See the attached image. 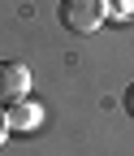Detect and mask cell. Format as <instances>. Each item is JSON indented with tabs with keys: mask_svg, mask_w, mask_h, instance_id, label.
I'll use <instances>...</instances> for the list:
<instances>
[{
	"mask_svg": "<svg viewBox=\"0 0 134 156\" xmlns=\"http://www.w3.org/2000/svg\"><path fill=\"white\" fill-rule=\"evenodd\" d=\"M61 26L74 30V35H95L104 22H108V0H61Z\"/></svg>",
	"mask_w": 134,
	"mask_h": 156,
	"instance_id": "6da1fadb",
	"label": "cell"
},
{
	"mask_svg": "<svg viewBox=\"0 0 134 156\" xmlns=\"http://www.w3.org/2000/svg\"><path fill=\"white\" fill-rule=\"evenodd\" d=\"M30 91V69L22 61H0V100H22Z\"/></svg>",
	"mask_w": 134,
	"mask_h": 156,
	"instance_id": "7a4b0ae2",
	"label": "cell"
},
{
	"mask_svg": "<svg viewBox=\"0 0 134 156\" xmlns=\"http://www.w3.org/2000/svg\"><path fill=\"white\" fill-rule=\"evenodd\" d=\"M5 113H9V130H30V126H39V108L26 104V100H13V108H5Z\"/></svg>",
	"mask_w": 134,
	"mask_h": 156,
	"instance_id": "3957f363",
	"label": "cell"
},
{
	"mask_svg": "<svg viewBox=\"0 0 134 156\" xmlns=\"http://www.w3.org/2000/svg\"><path fill=\"white\" fill-rule=\"evenodd\" d=\"M112 13L121 17V22H134V0H117V5H108Z\"/></svg>",
	"mask_w": 134,
	"mask_h": 156,
	"instance_id": "277c9868",
	"label": "cell"
},
{
	"mask_svg": "<svg viewBox=\"0 0 134 156\" xmlns=\"http://www.w3.org/2000/svg\"><path fill=\"white\" fill-rule=\"evenodd\" d=\"M121 104H125V113H130V117H134V83H130V87H125V95H121Z\"/></svg>",
	"mask_w": 134,
	"mask_h": 156,
	"instance_id": "5b68a950",
	"label": "cell"
},
{
	"mask_svg": "<svg viewBox=\"0 0 134 156\" xmlns=\"http://www.w3.org/2000/svg\"><path fill=\"white\" fill-rule=\"evenodd\" d=\"M5 139H9V113L0 108V147H5Z\"/></svg>",
	"mask_w": 134,
	"mask_h": 156,
	"instance_id": "8992f818",
	"label": "cell"
}]
</instances>
